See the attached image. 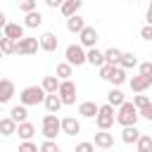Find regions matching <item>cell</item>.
Segmentation results:
<instances>
[{"label": "cell", "instance_id": "obj_30", "mask_svg": "<svg viewBox=\"0 0 152 152\" xmlns=\"http://www.w3.org/2000/svg\"><path fill=\"white\" fill-rule=\"evenodd\" d=\"M71 74H74V66H69L66 62H59V64H57V74H55V76H57L59 81H69Z\"/></svg>", "mask_w": 152, "mask_h": 152}, {"label": "cell", "instance_id": "obj_45", "mask_svg": "<svg viewBox=\"0 0 152 152\" xmlns=\"http://www.w3.org/2000/svg\"><path fill=\"white\" fill-rule=\"evenodd\" d=\"M0 38H2V28H0Z\"/></svg>", "mask_w": 152, "mask_h": 152}, {"label": "cell", "instance_id": "obj_43", "mask_svg": "<svg viewBox=\"0 0 152 152\" xmlns=\"http://www.w3.org/2000/svg\"><path fill=\"white\" fill-rule=\"evenodd\" d=\"M62 2H64V0H45V5H48L50 10H57V7L62 5Z\"/></svg>", "mask_w": 152, "mask_h": 152}, {"label": "cell", "instance_id": "obj_48", "mask_svg": "<svg viewBox=\"0 0 152 152\" xmlns=\"http://www.w3.org/2000/svg\"><path fill=\"white\" fill-rule=\"evenodd\" d=\"M0 107H2V104H0Z\"/></svg>", "mask_w": 152, "mask_h": 152}, {"label": "cell", "instance_id": "obj_5", "mask_svg": "<svg viewBox=\"0 0 152 152\" xmlns=\"http://www.w3.org/2000/svg\"><path fill=\"white\" fill-rule=\"evenodd\" d=\"M57 97L62 104H74L76 102V83L69 78V81H59L57 86Z\"/></svg>", "mask_w": 152, "mask_h": 152}, {"label": "cell", "instance_id": "obj_26", "mask_svg": "<svg viewBox=\"0 0 152 152\" xmlns=\"http://www.w3.org/2000/svg\"><path fill=\"white\" fill-rule=\"evenodd\" d=\"M57 86H59V78H57V76H45V78H43V83H40V88H43V93H45V95L57 93Z\"/></svg>", "mask_w": 152, "mask_h": 152}, {"label": "cell", "instance_id": "obj_3", "mask_svg": "<svg viewBox=\"0 0 152 152\" xmlns=\"http://www.w3.org/2000/svg\"><path fill=\"white\" fill-rule=\"evenodd\" d=\"M64 62L69 66H83L86 64V50L78 45V43H71L64 48Z\"/></svg>", "mask_w": 152, "mask_h": 152}, {"label": "cell", "instance_id": "obj_1", "mask_svg": "<svg viewBox=\"0 0 152 152\" xmlns=\"http://www.w3.org/2000/svg\"><path fill=\"white\" fill-rule=\"evenodd\" d=\"M114 121H116L119 126H138V109H135L131 102H124L121 107H116Z\"/></svg>", "mask_w": 152, "mask_h": 152}, {"label": "cell", "instance_id": "obj_31", "mask_svg": "<svg viewBox=\"0 0 152 152\" xmlns=\"http://www.w3.org/2000/svg\"><path fill=\"white\" fill-rule=\"evenodd\" d=\"M14 43H17V40H10V38H5V36L0 38V52H2V57H5V55H14Z\"/></svg>", "mask_w": 152, "mask_h": 152}, {"label": "cell", "instance_id": "obj_7", "mask_svg": "<svg viewBox=\"0 0 152 152\" xmlns=\"http://www.w3.org/2000/svg\"><path fill=\"white\" fill-rule=\"evenodd\" d=\"M97 40H100V33H97V28H95V26H83V31L78 33V45H81L83 50L95 48V45H97Z\"/></svg>", "mask_w": 152, "mask_h": 152}, {"label": "cell", "instance_id": "obj_40", "mask_svg": "<svg viewBox=\"0 0 152 152\" xmlns=\"http://www.w3.org/2000/svg\"><path fill=\"white\" fill-rule=\"evenodd\" d=\"M138 76H147V78H152V62H142L140 64V74Z\"/></svg>", "mask_w": 152, "mask_h": 152}, {"label": "cell", "instance_id": "obj_14", "mask_svg": "<svg viewBox=\"0 0 152 152\" xmlns=\"http://www.w3.org/2000/svg\"><path fill=\"white\" fill-rule=\"evenodd\" d=\"M128 86H131V90L138 95V93H145V90L152 86V78H147V76H133V78L128 81Z\"/></svg>", "mask_w": 152, "mask_h": 152}, {"label": "cell", "instance_id": "obj_28", "mask_svg": "<svg viewBox=\"0 0 152 152\" xmlns=\"http://www.w3.org/2000/svg\"><path fill=\"white\" fill-rule=\"evenodd\" d=\"M138 152H152V135L150 133H140V138L135 140Z\"/></svg>", "mask_w": 152, "mask_h": 152}, {"label": "cell", "instance_id": "obj_18", "mask_svg": "<svg viewBox=\"0 0 152 152\" xmlns=\"http://www.w3.org/2000/svg\"><path fill=\"white\" fill-rule=\"evenodd\" d=\"M86 64H93V66H102L104 64V57H102V50H97V48H90V50H86Z\"/></svg>", "mask_w": 152, "mask_h": 152}, {"label": "cell", "instance_id": "obj_35", "mask_svg": "<svg viewBox=\"0 0 152 152\" xmlns=\"http://www.w3.org/2000/svg\"><path fill=\"white\" fill-rule=\"evenodd\" d=\"M57 150H59V145L55 140H43L40 147H38V152H57Z\"/></svg>", "mask_w": 152, "mask_h": 152}, {"label": "cell", "instance_id": "obj_37", "mask_svg": "<svg viewBox=\"0 0 152 152\" xmlns=\"http://www.w3.org/2000/svg\"><path fill=\"white\" fill-rule=\"evenodd\" d=\"M74 152H95V145L90 142V140H83V142H78L76 145V150Z\"/></svg>", "mask_w": 152, "mask_h": 152}, {"label": "cell", "instance_id": "obj_27", "mask_svg": "<svg viewBox=\"0 0 152 152\" xmlns=\"http://www.w3.org/2000/svg\"><path fill=\"white\" fill-rule=\"evenodd\" d=\"M14 131H17V124L10 119V116H5V119H0V135H5V138H10V135H14Z\"/></svg>", "mask_w": 152, "mask_h": 152}, {"label": "cell", "instance_id": "obj_23", "mask_svg": "<svg viewBox=\"0 0 152 152\" xmlns=\"http://www.w3.org/2000/svg\"><path fill=\"white\" fill-rule=\"evenodd\" d=\"M10 119H12L14 124L26 121V119H28V107H24V104H14V107L10 109Z\"/></svg>", "mask_w": 152, "mask_h": 152}, {"label": "cell", "instance_id": "obj_2", "mask_svg": "<svg viewBox=\"0 0 152 152\" xmlns=\"http://www.w3.org/2000/svg\"><path fill=\"white\" fill-rule=\"evenodd\" d=\"M45 100V93L40 86H26L21 93H19V104L24 107H33V104H40Z\"/></svg>", "mask_w": 152, "mask_h": 152}, {"label": "cell", "instance_id": "obj_16", "mask_svg": "<svg viewBox=\"0 0 152 152\" xmlns=\"http://www.w3.org/2000/svg\"><path fill=\"white\" fill-rule=\"evenodd\" d=\"M140 128L138 126H124V131H121V140L126 142V145H135V140L140 138Z\"/></svg>", "mask_w": 152, "mask_h": 152}, {"label": "cell", "instance_id": "obj_19", "mask_svg": "<svg viewBox=\"0 0 152 152\" xmlns=\"http://www.w3.org/2000/svg\"><path fill=\"white\" fill-rule=\"evenodd\" d=\"M14 133H19L21 140H31V138L36 135V126H33L31 121H21V124H17V131H14Z\"/></svg>", "mask_w": 152, "mask_h": 152}, {"label": "cell", "instance_id": "obj_36", "mask_svg": "<svg viewBox=\"0 0 152 152\" xmlns=\"http://www.w3.org/2000/svg\"><path fill=\"white\" fill-rule=\"evenodd\" d=\"M19 152H38V145L33 140H21L19 142Z\"/></svg>", "mask_w": 152, "mask_h": 152}, {"label": "cell", "instance_id": "obj_22", "mask_svg": "<svg viewBox=\"0 0 152 152\" xmlns=\"http://www.w3.org/2000/svg\"><path fill=\"white\" fill-rule=\"evenodd\" d=\"M78 114H81L83 119H95V114H97V104H95L93 100H86V102L78 104Z\"/></svg>", "mask_w": 152, "mask_h": 152}, {"label": "cell", "instance_id": "obj_44", "mask_svg": "<svg viewBox=\"0 0 152 152\" xmlns=\"http://www.w3.org/2000/svg\"><path fill=\"white\" fill-rule=\"evenodd\" d=\"M5 24H7V14H5V12H0V28H2Z\"/></svg>", "mask_w": 152, "mask_h": 152}, {"label": "cell", "instance_id": "obj_4", "mask_svg": "<svg viewBox=\"0 0 152 152\" xmlns=\"http://www.w3.org/2000/svg\"><path fill=\"white\" fill-rule=\"evenodd\" d=\"M95 124H97L100 131H109V128L114 126V107H109V104H97Z\"/></svg>", "mask_w": 152, "mask_h": 152}, {"label": "cell", "instance_id": "obj_39", "mask_svg": "<svg viewBox=\"0 0 152 152\" xmlns=\"http://www.w3.org/2000/svg\"><path fill=\"white\" fill-rule=\"evenodd\" d=\"M43 126H59V116L57 114H45L43 116Z\"/></svg>", "mask_w": 152, "mask_h": 152}, {"label": "cell", "instance_id": "obj_20", "mask_svg": "<svg viewBox=\"0 0 152 152\" xmlns=\"http://www.w3.org/2000/svg\"><path fill=\"white\" fill-rule=\"evenodd\" d=\"M116 66H121L124 71L135 69V66H138V57H135L133 52H121V57H119V64H116Z\"/></svg>", "mask_w": 152, "mask_h": 152}, {"label": "cell", "instance_id": "obj_46", "mask_svg": "<svg viewBox=\"0 0 152 152\" xmlns=\"http://www.w3.org/2000/svg\"><path fill=\"white\" fill-rule=\"evenodd\" d=\"M0 57H2V52H0Z\"/></svg>", "mask_w": 152, "mask_h": 152}, {"label": "cell", "instance_id": "obj_34", "mask_svg": "<svg viewBox=\"0 0 152 152\" xmlns=\"http://www.w3.org/2000/svg\"><path fill=\"white\" fill-rule=\"evenodd\" d=\"M40 133H43V138H45V140H55V138H57V133H59V126H43V128H40Z\"/></svg>", "mask_w": 152, "mask_h": 152}, {"label": "cell", "instance_id": "obj_32", "mask_svg": "<svg viewBox=\"0 0 152 152\" xmlns=\"http://www.w3.org/2000/svg\"><path fill=\"white\" fill-rule=\"evenodd\" d=\"M135 109H142V107H147V104H152L150 102V97L147 95H142V93H138V95H133V102H131Z\"/></svg>", "mask_w": 152, "mask_h": 152}, {"label": "cell", "instance_id": "obj_8", "mask_svg": "<svg viewBox=\"0 0 152 152\" xmlns=\"http://www.w3.org/2000/svg\"><path fill=\"white\" fill-rule=\"evenodd\" d=\"M59 133L64 135H78L81 133V121L76 116H64L59 119Z\"/></svg>", "mask_w": 152, "mask_h": 152}, {"label": "cell", "instance_id": "obj_15", "mask_svg": "<svg viewBox=\"0 0 152 152\" xmlns=\"http://www.w3.org/2000/svg\"><path fill=\"white\" fill-rule=\"evenodd\" d=\"M43 24V14L38 12V10H33V12H26L24 14V21H21V26L24 28H38Z\"/></svg>", "mask_w": 152, "mask_h": 152}, {"label": "cell", "instance_id": "obj_13", "mask_svg": "<svg viewBox=\"0 0 152 152\" xmlns=\"http://www.w3.org/2000/svg\"><path fill=\"white\" fill-rule=\"evenodd\" d=\"M81 7H83V0H64V2L59 5V12L69 19V17L78 14V12H81Z\"/></svg>", "mask_w": 152, "mask_h": 152}, {"label": "cell", "instance_id": "obj_47", "mask_svg": "<svg viewBox=\"0 0 152 152\" xmlns=\"http://www.w3.org/2000/svg\"><path fill=\"white\" fill-rule=\"evenodd\" d=\"M57 152H62V150H57Z\"/></svg>", "mask_w": 152, "mask_h": 152}, {"label": "cell", "instance_id": "obj_6", "mask_svg": "<svg viewBox=\"0 0 152 152\" xmlns=\"http://www.w3.org/2000/svg\"><path fill=\"white\" fill-rule=\"evenodd\" d=\"M36 52H38V38H33V36H24L14 43V55L26 57V55H36Z\"/></svg>", "mask_w": 152, "mask_h": 152}, {"label": "cell", "instance_id": "obj_11", "mask_svg": "<svg viewBox=\"0 0 152 152\" xmlns=\"http://www.w3.org/2000/svg\"><path fill=\"white\" fill-rule=\"evenodd\" d=\"M24 31H26V28H24L21 24H17V21H7V24L2 26V36L10 38V40H19V38H24V36H26Z\"/></svg>", "mask_w": 152, "mask_h": 152}, {"label": "cell", "instance_id": "obj_33", "mask_svg": "<svg viewBox=\"0 0 152 152\" xmlns=\"http://www.w3.org/2000/svg\"><path fill=\"white\" fill-rule=\"evenodd\" d=\"M36 5H38V0H17V7H19L24 14H26V12H33V10H38Z\"/></svg>", "mask_w": 152, "mask_h": 152}, {"label": "cell", "instance_id": "obj_24", "mask_svg": "<svg viewBox=\"0 0 152 152\" xmlns=\"http://www.w3.org/2000/svg\"><path fill=\"white\" fill-rule=\"evenodd\" d=\"M124 102H126V97H124L121 88H112V90L107 93V104H109V107H121Z\"/></svg>", "mask_w": 152, "mask_h": 152}, {"label": "cell", "instance_id": "obj_9", "mask_svg": "<svg viewBox=\"0 0 152 152\" xmlns=\"http://www.w3.org/2000/svg\"><path fill=\"white\" fill-rule=\"evenodd\" d=\"M57 45H59V38H57L52 31H45V33L38 38V50H43V52H55Z\"/></svg>", "mask_w": 152, "mask_h": 152}, {"label": "cell", "instance_id": "obj_38", "mask_svg": "<svg viewBox=\"0 0 152 152\" xmlns=\"http://www.w3.org/2000/svg\"><path fill=\"white\" fill-rule=\"evenodd\" d=\"M138 119H145V121H152V104L138 109Z\"/></svg>", "mask_w": 152, "mask_h": 152}, {"label": "cell", "instance_id": "obj_17", "mask_svg": "<svg viewBox=\"0 0 152 152\" xmlns=\"http://www.w3.org/2000/svg\"><path fill=\"white\" fill-rule=\"evenodd\" d=\"M83 26H86V19H83L81 14H74V17L66 19V31H69V33H76V36H78V33L83 31Z\"/></svg>", "mask_w": 152, "mask_h": 152}, {"label": "cell", "instance_id": "obj_21", "mask_svg": "<svg viewBox=\"0 0 152 152\" xmlns=\"http://www.w3.org/2000/svg\"><path fill=\"white\" fill-rule=\"evenodd\" d=\"M43 104H45V109H48V114H57V112L62 109V102H59V97H57V93H50V95H45V100H43Z\"/></svg>", "mask_w": 152, "mask_h": 152}, {"label": "cell", "instance_id": "obj_25", "mask_svg": "<svg viewBox=\"0 0 152 152\" xmlns=\"http://www.w3.org/2000/svg\"><path fill=\"white\" fill-rule=\"evenodd\" d=\"M114 88H119L121 83H126V71L121 69V66H112V74H109V78H107Z\"/></svg>", "mask_w": 152, "mask_h": 152}, {"label": "cell", "instance_id": "obj_12", "mask_svg": "<svg viewBox=\"0 0 152 152\" xmlns=\"http://www.w3.org/2000/svg\"><path fill=\"white\" fill-rule=\"evenodd\" d=\"M95 147H100V150H109V147H114V135L109 133V131H97L95 133V142H93Z\"/></svg>", "mask_w": 152, "mask_h": 152}, {"label": "cell", "instance_id": "obj_10", "mask_svg": "<svg viewBox=\"0 0 152 152\" xmlns=\"http://www.w3.org/2000/svg\"><path fill=\"white\" fill-rule=\"evenodd\" d=\"M17 95V86L10 78H0V104H7Z\"/></svg>", "mask_w": 152, "mask_h": 152}, {"label": "cell", "instance_id": "obj_41", "mask_svg": "<svg viewBox=\"0 0 152 152\" xmlns=\"http://www.w3.org/2000/svg\"><path fill=\"white\" fill-rule=\"evenodd\" d=\"M112 66H116V64H102V66H100V78H102V81H107V78H109Z\"/></svg>", "mask_w": 152, "mask_h": 152}, {"label": "cell", "instance_id": "obj_29", "mask_svg": "<svg viewBox=\"0 0 152 152\" xmlns=\"http://www.w3.org/2000/svg\"><path fill=\"white\" fill-rule=\"evenodd\" d=\"M102 57H104V64H119L121 50L119 48H107V50H102Z\"/></svg>", "mask_w": 152, "mask_h": 152}, {"label": "cell", "instance_id": "obj_42", "mask_svg": "<svg viewBox=\"0 0 152 152\" xmlns=\"http://www.w3.org/2000/svg\"><path fill=\"white\" fill-rule=\"evenodd\" d=\"M140 38H142V40H152V26H150V24H145V26L140 28Z\"/></svg>", "mask_w": 152, "mask_h": 152}]
</instances>
